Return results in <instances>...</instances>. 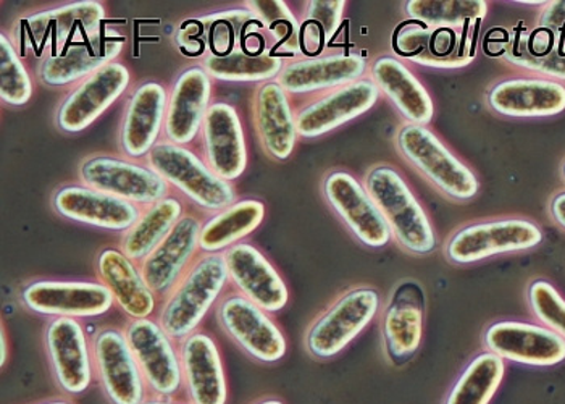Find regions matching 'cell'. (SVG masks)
<instances>
[{"label": "cell", "mask_w": 565, "mask_h": 404, "mask_svg": "<svg viewBox=\"0 0 565 404\" xmlns=\"http://www.w3.org/2000/svg\"><path fill=\"white\" fill-rule=\"evenodd\" d=\"M250 404H285L281 402L280 398H262L257 400V402L250 403Z\"/></svg>", "instance_id": "c3c4849f"}, {"label": "cell", "mask_w": 565, "mask_h": 404, "mask_svg": "<svg viewBox=\"0 0 565 404\" xmlns=\"http://www.w3.org/2000/svg\"><path fill=\"white\" fill-rule=\"evenodd\" d=\"M505 375V362L491 351L476 354L457 375L441 404H490Z\"/></svg>", "instance_id": "e575fe53"}, {"label": "cell", "mask_w": 565, "mask_h": 404, "mask_svg": "<svg viewBox=\"0 0 565 404\" xmlns=\"http://www.w3.org/2000/svg\"><path fill=\"white\" fill-rule=\"evenodd\" d=\"M44 347L57 389L68 396L87 392L94 379L93 347L82 323L70 317L52 319L44 330Z\"/></svg>", "instance_id": "30bf717a"}, {"label": "cell", "mask_w": 565, "mask_h": 404, "mask_svg": "<svg viewBox=\"0 0 565 404\" xmlns=\"http://www.w3.org/2000/svg\"><path fill=\"white\" fill-rule=\"evenodd\" d=\"M9 340H7L6 329L0 330V364H7V358H9Z\"/></svg>", "instance_id": "bcb514c9"}, {"label": "cell", "mask_w": 565, "mask_h": 404, "mask_svg": "<svg viewBox=\"0 0 565 404\" xmlns=\"http://www.w3.org/2000/svg\"><path fill=\"white\" fill-rule=\"evenodd\" d=\"M149 395L173 398L183 390L180 350L157 320H131L125 329Z\"/></svg>", "instance_id": "9c48e42d"}, {"label": "cell", "mask_w": 565, "mask_h": 404, "mask_svg": "<svg viewBox=\"0 0 565 404\" xmlns=\"http://www.w3.org/2000/svg\"><path fill=\"white\" fill-rule=\"evenodd\" d=\"M367 62L359 54L327 55L305 59L282 67L278 83L286 93L307 94L313 91L341 88L362 79Z\"/></svg>", "instance_id": "484cf974"}, {"label": "cell", "mask_w": 565, "mask_h": 404, "mask_svg": "<svg viewBox=\"0 0 565 404\" xmlns=\"http://www.w3.org/2000/svg\"><path fill=\"white\" fill-rule=\"evenodd\" d=\"M204 68L209 76L223 82H267L280 75L282 61L277 55L233 52L223 57L211 55L205 59Z\"/></svg>", "instance_id": "d590c367"}, {"label": "cell", "mask_w": 565, "mask_h": 404, "mask_svg": "<svg viewBox=\"0 0 565 404\" xmlns=\"http://www.w3.org/2000/svg\"><path fill=\"white\" fill-rule=\"evenodd\" d=\"M97 277L114 295L115 305L131 320L149 319L156 311V293L124 251L104 249L97 257Z\"/></svg>", "instance_id": "d4e9b609"}, {"label": "cell", "mask_w": 565, "mask_h": 404, "mask_svg": "<svg viewBox=\"0 0 565 404\" xmlns=\"http://www.w3.org/2000/svg\"><path fill=\"white\" fill-rule=\"evenodd\" d=\"M230 281L241 296L275 315L286 308L289 291L280 272L249 243H239L225 253Z\"/></svg>", "instance_id": "e0dca14e"}, {"label": "cell", "mask_w": 565, "mask_h": 404, "mask_svg": "<svg viewBox=\"0 0 565 404\" xmlns=\"http://www.w3.org/2000/svg\"><path fill=\"white\" fill-rule=\"evenodd\" d=\"M483 347L502 361L553 368L565 361V340L542 323L500 320L483 332Z\"/></svg>", "instance_id": "8fae6325"}, {"label": "cell", "mask_w": 565, "mask_h": 404, "mask_svg": "<svg viewBox=\"0 0 565 404\" xmlns=\"http://www.w3.org/2000/svg\"><path fill=\"white\" fill-rule=\"evenodd\" d=\"M540 26L551 31L565 30V0L547 2L540 15Z\"/></svg>", "instance_id": "ee69618b"}, {"label": "cell", "mask_w": 565, "mask_h": 404, "mask_svg": "<svg viewBox=\"0 0 565 404\" xmlns=\"http://www.w3.org/2000/svg\"><path fill=\"white\" fill-rule=\"evenodd\" d=\"M551 217L554 219L561 228L565 230V193L557 194L553 201H551Z\"/></svg>", "instance_id": "f6af8a7d"}, {"label": "cell", "mask_w": 565, "mask_h": 404, "mask_svg": "<svg viewBox=\"0 0 565 404\" xmlns=\"http://www.w3.org/2000/svg\"><path fill=\"white\" fill-rule=\"evenodd\" d=\"M205 163L220 179L232 181L243 176L247 166L246 139L235 107L217 103L209 107L204 125Z\"/></svg>", "instance_id": "44dd1931"}, {"label": "cell", "mask_w": 565, "mask_h": 404, "mask_svg": "<svg viewBox=\"0 0 565 404\" xmlns=\"http://www.w3.org/2000/svg\"><path fill=\"white\" fill-rule=\"evenodd\" d=\"M406 13L414 22L428 28H456L487 17L488 3L483 0H411Z\"/></svg>", "instance_id": "8d00e7d4"}, {"label": "cell", "mask_w": 565, "mask_h": 404, "mask_svg": "<svg viewBox=\"0 0 565 404\" xmlns=\"http://www.w3.org/2000/svg\"><path fill=\"white\" fill-rule=\"evenodd\" d=\"M211 30V45L214 49V55H218V57L230 55L233 43H235V24L220 17L212 23Z\"/></svg>", "instance_id": "b9f144b4"}, {"label": "cell", "mask_w": 565, "mask_h": 404, "mask_svg": "<svg viewBox=\"0 0 565 404\" xmlns=\"http://www.w3.org/2000/svg\"><path fill=\"white\" fill-rule=\"evenodd\" d=\"M94 378L109 404H142L149 392L125 330L106 327L90 340Z\"/></svg>", "instance_id": "ba28073f"}, {"label": "cell", "mask_w": 565, "mask_h": 404, "mask_svg": "<svg viewBox=\"0 0 565 404\" xmlns=\"http://www.w3.org/2000/svg\"><path fill=\"white\" fill-rule=\"evenodd\" d=\"M201 222L184 215L170 235L141 263L142 277L157 296L166 298L177 287L188 269L193 266L201 236Z\"/></svg>", "instance_id": "d6986e66"}, {"label": "cell", "mask_w": 565, "mask_h": 404, "mask_svg": "<svg viewBox=\"0 0 565 404\" xmlns=\"http://www.w3.org/2000/svg\"><path fill=\"white\" fill-rule=\"evenodd\" d=\"M33 94V83L22 59L6 36L0 38V97L9 106H24Z\"/></svg>", "instance_id": "74e56055"}, {"label": "cell", "mask_w": 565, "mask_h": 404, "mask_svg": "<svg viewBox=\"0 0 565 404\" xmlns=\"http://www.w3.org/2000/svg\"><path fill=\"white\" fill-rule=\"evenodd\" d=\"M326 196L341 221L362 245L382 249L393 240L388 222L383 217L379 205L351 173L333 172L327 177Z\"/></svg>", "instance_id": "4fadbf2b"}, {"label": "cell", "mask_w": 565, "mask_h": 404, "mask_svg": "<svg viewBox=\"0 0 565 404\" xmlns=\"http://www.w3.org/2000/svg\"><path fill=\"white\" fill-rule=\"evenodd\" d=\"M82 180L93 190L132 204L152 205L166 200L169 193V183L152 169L107 156L87 159L82 167Z\"/></svg>", "instance_id": "5bb4252c"}, {"label": "cell", "mask_w": 565, "mask_h": 404, "mask_svg": "<svg viewBox=\"0 0 565 404\" xmlns=\"http://www.w3.org/2000/svg\"><path fill=\"white\" fill-rule=\"evenodd\" d=\"M211 76L204 67H190L174 83L167 104L166 134L174 145L193 141L204 125L211 100Z\"/></svg>", "instance_id": "cb8c5ba5"}, {"label": "cell", "mask_w": 565, "mask_h": 404, "mask_svg": "<svg viewBox=\"0 0 565 404\" xmlns=\"http://www.w3.org/2000/svg\"><path fill=\"white\" fill-rule=\"evenodd\" d=\"M167 104V91L159 83L148 82L135 91L121 127V146L130 158L152 151L166 124Z\"/></svg>", "instance_id": "83f0119b"}, {"label": "cell", "mask_w": 565, "mask_h": 404, "mask_svg": "<svg viewBox=\"0 0 565 404\" xmlns=\"http://www.w3.org/2000/svg\"><path fill=\"white\" fill-rule=\"evenodd\" d=\"M265 217V205L260 201L244 200L223 209L205 222L199 236V246L204 254H225L230 247L239 245L246 236L259 228Z\"/></svg>", "instance_id": "d6a6232c"}, {"label": "cell", "mask_w": 565, "mask_h": 404, "mask_svg": "<svg viewBox=\"0 0 565 404\" xmlns=\"http://www.w3.org/2000/svg\"><path fill=\"white\" fill-rule=\"evenodd\" d=\"M451 28H428L422 23L406 24L396 33V49L404 57L434 68H459L469 64L473 52L456 49Z\"/></svg>", "instance_id": "4dcf8cb0"}, {"label": "cell", "mask_w": 565, "mask_h": 404, "mask_svg": "<svg viewBox=\"0 0 565 404\" xmlns=\"http://www.w3.org/2000/svg\"><path fill=\"white\" fill-rule=\"evenodd\" d=\"M130 72L124 64L110 62L87 76L72 91L57 114V124L66 134H79L93 125L127 91Z\"/></svg>", "instance_id": "2e32d148"}, {"label": "cell", "mask_w": 565, "mask_h": 404, "mask_svg": "<svg viewBox=\"0 0 565 404\" xmlns=\"http://www.w3.org/2000/svg\"><path fill=\"white\" fill-rule=\"evenodd\" d=\"M299 43L305 45L307 54H317V52L322 51L323 45L327 43L326 33H323L320 24L307 20V22L302 24L301 33H299Z\"/></svg>", "instance_id": "7bdbcfd3"}, {"label": "cell", "mask_w": 565, "mask_h": 404, "mask_svg": "<svg viewBox=\"0 0 565 404\" xmlns=\"http://www.w3.org/2000/svg\"><path fill=\"white\" fill-rule=\"evenodd\" d=\"M230 284L225 254H202L163 299L157 322L174 341L198 332Z\"/></svg>", "instance_id": "6da1fadb"}, {"label": "cell", "mask_w": 565, "mask_h": 404, "mask_svg": "<svg viewBox=\"0 0 565 404\" xmlns=\"http://www.w3.org/2000/svg\"><path fill=\"white\" fill-rule=\"evenodd\" d=\"M24 308L34 315L90 319L107 315L115 299L100 281H33L22 291Z\"/></svg>", "instance_id": "7c38bea8"}, {"label": "cell", "mask_w": 565, "mask_h": 404, "mask_svg": "<svg viewBox=\"0 0 565 404\" xmlns=\"http://www.w3.org/2000/svg\"><path fill=\"white\" fill-rule=\"evenodd\" d=\"M382 298L373 287H354L337 299L306 333V350L319 361L333 360L373 322Z\"/></svg>", "instance_id": "3957f363"}, {"label": "cell", "mask_w": 565, "mask_h": 404, "mask_svg": "<svg viewBox=\"0 0 565 404\" xmlns=\"http://www.w3.org/2000/svg\"><path fill=\"white\" fill-rule=\"evenodd\" d=\"M344 7L347 2L338 0V2H309L307 7V20L320 24L323 33H326L327 43L337 34L343 20Z\"/></svg>", "instance_id": "60d3db41"}, {"label": "cell", "mask_w": 565, "mask_h": 404, "mask_svg": "<svg viewBox=\"0 0 565 404\" xmlns=\"http://www.w3.org/2000/svg\"><path fill=\"white\" fill-rule=\"evenodd\" d=\"M148 166L169 184L207 211L226 209L235 201L230 181L220 179L194 152L172 141H160L148 155Z\"/></svg>", "instance_id": "8992f818"}, {"label": "cell", "mask_w": 565, "mask_h": 404, "mask_svg": "<svg viewBox=\"0 0 565 404\" xmlns=\"http://www.w3.org/2000/svg\"><path fill=\"white\" fill-rule=\"evenodd\" d=\"M36 404H73V403L70 402V400H65V398H54V400H47V402L36 403Z\"/></svg>", "instance_id": "681fc988"}, {"label": "cell", "mask_w": 565, "mask_h": 404, "mask_svg": "<svg viewBox=\"0 0 565 404\" xmlns=\"http://www.w3.org/2000/svg\"><path fill=\"white\" fill-rule=\"evenodd\" d=\"M511 64L518 65L530 72L539 73L542 78L554 79V82H565V54L564 52H546V54H536L521 45H514L505 54Z\"/></svg>", "instance_id": "ab89813d"}, {"label": "cell", "mask_w": 565, "mask_h": 404, "mask_svg": "<svg viewBox=\"0 0 565 404\" xmlns=\"http://www.w3.org/2000/svg\"><path fill=\"white\" fill-rule=\"evenodd\" d=\"M218 326L241 350L262 364H277L286 357L285 333L267 311L239 293L223 296L217 305Z\"/></svg>", "instance_id": "52a82bcc"}, {"label": "cell", "mask_w": 565, "mask_h": 404, "mask_svg": "<svg viewBox=\"0 0 565 404\" xmlns=\"http://www.w3.org/2000/svg\"><path fill=\"white\" fill-rule=\"evenodd\" d=\"M142 404H191V403L190 402L180 403V402H174L173 398H162V396L149 395L148 398H146L145 403H142Z\"/></svg>", "instance_id": "7dc6e473"}, {"label": "cell", "mask_w": 565, "mask_h": 404, "mask_svg": "<svg viewBox=\"0 0 565 404\" xmlns=\"http://www.w3.org/2000/svg\"><path fill=\"white\" fill-rule=\"evenodd\" d=\"M488 104L504 117H553L565 110V86L542 76L504 79L490 91Z\"/></svg>", "instance_id": "603a6c76"}, {"label": "cell", "mask_w": 565, "mask_h": 404, "mask_svg": "<svg viewBox=\"0 0 565 404\" xmlns=\"http://www.w3.org/2000/svg\"><path fill=\"white\" fill-rule=\"evenodd\" d=\"M124 49V38L94 34L82 43H73L61 54L45 59L41 79L47 85L64 86L96 73L114 62Z\"/></svg>", "instance_id": "4316f807"}, {"label": "cell", "mask_w": 565, "mask_h": 404, "mask_svg": "<svg viewBox=\"0 0 565 404\" xmlns=\"http://www.w3.org/2000/svg\"><path fill=\"white\" fill-rule=\"evenodd\" d=\"M397 146L407 162L413 163L446 196L469 201L479 193L480 183L476 173L424 125H406L397 135Z\"/></svg>", "instance_id": "5b68a950"}, {"label": "cell", "mask_w": 565, "mask_h": 404, "mask_svg": "<svg viewBox=\"0 0 565 404\" xmlns=\"http://www.w3.org/2000/svg\"><path fill=\"white\" fill-rule=\"evenodd\" d=\"M543 230L529 219L509 217L476 222L449 236L446 259L456 266H470L502 254L523 253L543 243Z\"/></svg>", "instance_id": "277c9868"}, {"label": "cell", "mask_w": 565, "mask_h": 404, "mask_svg": "<svg viewBox=\"0 0 565 404\" xmlns=\"http://www.w3.org/2000/svg\"><path fill=\"white\" fill-rule=\"evenodd\" d=\"M365 188L388 222L397 245L414 256L435 253L438 236L430 217L397 170L376 167L369 173Z\"/></svg>", "instance_id": "7a4b0ae2"}, {"label": "cell", "mask_w": 565, "mask_h": 404, "mask_svg": "<svg viewBox=\"0 0 565 404\" xmlns=\"http://www.w3.org/2000/svg\"><path fill=\"white\" fill-rule=\"evenodd\" d=\"M563 172H564V179H565V163H564V170H563Z\"/></svg>", "instance_id": "f907efd6"}, {"label": "cell", "mask_w": 565, "mask_h": 404, "mask_svg": "<svg viewBox=\"0 0 565 404\" xmlns=\"http://www.w3.org/2000/svg\"><path fill=\"white\" fill-rule=\"evenodd\" d=\"M183 392L191 404H226L228 382L214 338L194 332L180 341Z\"/></svg>", "instance_id": "ac0fdd59"}, {"label": "cell", "mask_w": 565, "mask_h": 404, "mask_svg": "<svg viewBox=\"0 0 565 404\" xmlns=\"http://www.w3.org/2000/svg\"><path fill=\"white\" fill-rule=\"evenodd\" d=\"M424 323V291L415 281H403L394 288L382 316L383 344L393 365L403 368L418 353Z\"/></svg>", "instance_id": "9a60e30c"}, {"label": "cell", "mask_w": 565, "mask_h": 404, "mask_svg": "<svg viewBox=\"0 0 565 404\" xmlns=\"http://www.w3.org/2000/svg\"><path fill=\"white\" fill-rule=\"evenodd\" d=\"M379 97V86L372 79L362 78L341 86L296 115L298 134L305 138L330 134L341 125L369 113Z\"/></svg>", "instance_id": "ffe728a7"}, {"label": "cell", "mask_w": 565, "mask_h": 404, "mask_svg": "<svg viewBox=\"0 0 565 404\" xmlns=\"http://www.w3.org/2000/svg\"><path fill=\"white\" fill-rule=\"evenodd\" d=\"M183 217V205L174 198L156 202L124 233L120 249L135 263H142Z\"/></svg>", "instance_id": "836d02e7"}, {"label": "cell", "mask_w": 565, "mask_h": 404, "mask_svg": "<svg viewBox=\"0 0 565 404\" xmlns=\"http://www.w3.org/2000/svg\"><path fill=\"white\" fill-rule=\"evenodd\" d=\"M373 82L392 99L396 109L411 125H428L434 118V100L427 88L418 82L399 59L380 57L373 64Z\"/></svg>", "instance_id": "f546056e"}, {"label": "cell", "mask_w": 565, "mask_h": 404, "mask_svg": "<svg viewBox=\"0 0 565 404\" xmlns=\"http://www.w3.org/2000/svg\"><path fill=\"white\" fill-rule=\"evenodd\" d=\"M54 208L62 217L97 228L127 232L138 222V205L89 187H65L55 194Z\"/></svg>", "instance_id": "7402d4cb"}, {"label": "cell", "mask_w": 565, "mask_h": 404, "mask_svg": "<svg viewBox=\"0 0 565 404\" xmlns=\"http://www.w3.org/2000/svg\"><path fill=\"white\" fill-rule=\"evenodd\" d=\"M104 17L106 10L99 2H78L36 13L26 20V24L34 44L43 47L47 43V38H51L55 45H64L78 31L85 34V38L94 36L99 33Z\"/></svg>", "instance_id": "1f68e13d"}, {"label": "cell", "mask_w": 565, "mask_h": 404, "mask_svg": "<svg viewBox=\"0 0 565 404\" xmlns=\"http://www.w3.org/2000/svg\"><path fill=\"white\" fill-rule=\"evenodd\" d=\"M526 298L535 319L565 340V299L557 288L540 278L530 284Z\"/></svg>", "instance_id": "f35d334b"}, {"label": "cell", "mask_w": 565, "mask_h": 404, "mask_svg": "<svg viewBox=\"0 0 565 404\" xmlns=\"http://www.w3.org/2000/svg\"><path fill=\"white\" fill-rule=\"evenodd\" d=\"M254 113L265 151L277 160L288 159L295 151L299 134L288 94L281 88L280 83L267 82L260 86Z\"/></svg>", "instance_id": "f1b7e54d"}]
</instances>
